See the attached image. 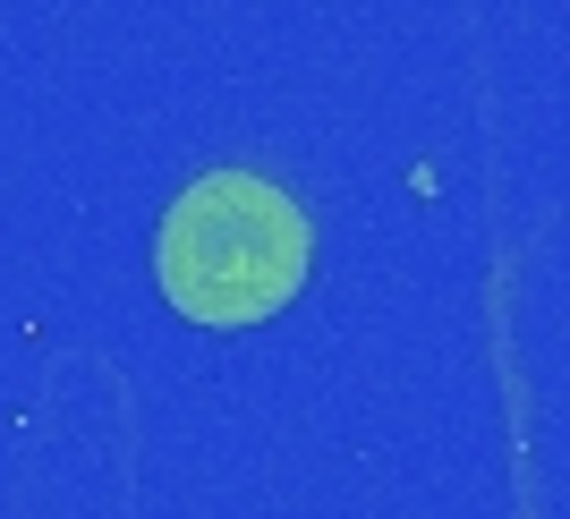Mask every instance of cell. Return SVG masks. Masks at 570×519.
Masks as SVG:
<instances>
[{
    "mask_svg": "<svg viewBox=\"0 0 570 519\" xmlns=\"http://www.w3.org/2000/svg\"><path fill=\"white\" fill-rule=\"evenodd\" d=\"M154 273H163V298L188 324H214V332L264 324L307 282V213L289 188H273L256 170H205L163 213Z\"/></svg>",
    "mask_w": 570,
    "mask_h": 519,
    "instance_id": "cell-1",
    "label": "cell"
}]
</instances>
